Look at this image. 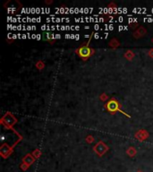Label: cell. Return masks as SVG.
Segmentation results:
<instances>
[{
    "label": "cell",
    "mask_w": 153,
    "mask_h": 172,
    "mask_svg": "<svg viewBox=\"0 0 153 172\" xmlns=\"http://www.w3.org/2000/svg\"><path fill=\"white\" fill-rule=\"evenodd\" d=\"M109 45L110 46H112V47H117V46L119 45V43H118V41H116V39H112V41L109 42Z\"/></svg>",
    "instance_id": "8992f818"
},
{
    "label": "cell",
    "mask_w": 153,
    "mask_h": 172,
    "mask_svg": "<svg viewBox=\"0 0 153 172\" xmlns=\"http://www.w3.org/2000/svg\"><path fill=\"white\" fill-rule=\"evenodd\" d=\"M76 53L81 57H82V59L86 60V59L89 58V57H90V55L92 54V53H94V49L89 48V45L87 44V45L82 46V47L78 49Z\"/></svg>",
    "instance_id": "7a4b0ae2"
},
{
    "label": "cell",
    "mask_w": 153,
    "mask_h": 172,
    "mask_svg": "<svg viewBox=\"0 0 153 172\" xmlns=\"http://www.w3.org/2000/svg\"><path fill=\"white\" fill-rule=\"evenodd\" d=\"M108 150V147L103 142H99L96 146L94 147V151L95 153L98 155V156H102L104 155L106 153H107V151Z\"/></svg>",
    "instance_id": "3957f363"
},
{
    "label": "cell",
    "mask_w": 153,
    "mask_h": 172,
    "mask_svg": "<svg viewBox=\"0 0 153 172\" xmlns=\"http://www.w3.org/2000/svg\"><path fill=\"white\" fill-rule=\"evenodd\" d=\"M138 172H142V171H138Z\"/></svg>",
    "instance_id": "9c48e42d"
},
{
    "label": "cell",
    "mask_w": 153,
    "mask_h": 172,
    "mask_svg": "<svg viewBox=\"0 0 153 172\" xmlns=\"http://www.w3.org/2000/svg\"><path fill=\"white\" fill-rule=\"evenodd\" d=\"M125 57H126V58L128 59V60H132V57H134V55H132V53L131 51H127V52H126V54H125Z\"/></svg>",
    "instance_id": "52a82bcc"
},
{
    "label": "cell",
    "mask_w": 153,
    "mask_h": 172,
    "mask_svg": "<svg viewBox=\"0 0 153 172\" xmlns=\"http://www.w3.org/2000/svg\"><path fill=\"white\" fill-rule=\"evenodd\" d=\"M127 154L130 156V157H134L135 154H136V151L134 147H130L128 150H127Z\"/></svg>",
    "instance_id": "5b68a950"
},
{
    "label": "cell",
    "mask_w": 153,
    "mask_h": 172,
    "mask_svg": "<svg viewBox=\"0 0 153 172\" xmlns=\"http://www.w3.org/2000/svg\"><path fill=\"white\" fill-rule=\"evenodd\" d=\"M54 36H56V35H53L52 33H50V32H45L43 34V39H46V41H50V39L56 38Z\"/></svg>",
    "instance_id": "277c9868"
},
{
    "label": "cell",
    "mask_w": 153,
    "mask_h": 172,
    "mask_svg": "<svg viewBox=\"0 0 153 172\" xmlns=\"http://www.w3.org/2000/svg\"><path fill=\"white\" fill-rule=\"evenodd\" d=\"M149 55H150L151 57H153V49H150V50L149 51Z\"/></svg>",
    "instance_id": "ba28073f"
},
{
    "label": "cell",
    "mask_w": 153,
    "mask_h": 172,
    "mask_svg": "<svg viewBox=\"0 0 153 172\" xmlns=\"http://www.w3.org/2000/svg\"><path fill=\"white\" fill-rule=\"evenodd\" d=\"M106 109H107L109 112H111V113H115V112H116V111H119L127 117H131L130 115H127L125 112H124L120 109V105H119V103L117 102V101L116 100V99H112V100H110L107 104H106Z\"/></svg>",
    "instance_id": "6da1fadb"
}]
</instances>
